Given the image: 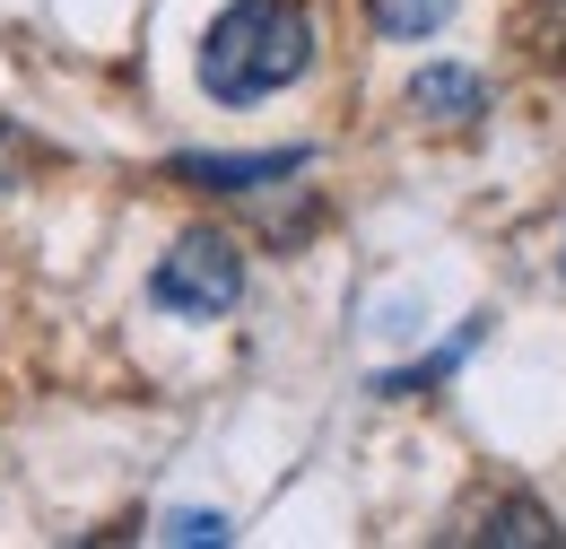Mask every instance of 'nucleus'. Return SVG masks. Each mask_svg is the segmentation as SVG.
<instances>
[{"label": "nucleus", "instance_id": "f257e3e1", "mask_svg": "<svg viewBox=\"0 0 566 549\" xmlns=\"http://www.w3.org/2000/svg\"><path fill=\"white\" fill-rule=\"evenodd\" d=\"M314 70V18L296 0H235L201 35V87L218 105H262Z\"/></svg>", "mask_w": 566, "mask_h": 549}, {"label": "nucleus", "instance_id": "f03ea898", "mask_svg": "<svg viewBox=\"0 0 566 549\" xmlns=\"http://www.w3.org/2000/svg\"><path fill=\"white\" fill-rule=\"evenodd\" d=\"M148 297H157V314L218 323V314L244 297V253H235L227 236H210V227H192V236H175L166 262L148 271Z\"/></svg>", "mask_w": 566, "mask_h": 549}, {"label": "nucleus", "instance_id": "7ed1b4c3", "mask_svg": "<svg viewBox=\"0 0 566 549\" xmlns=\"http://www.w3.org/2000/svg\"><path fill=\"white\" fill-rule=\"evenodd\" d=\"M280 175H305V148H262V157H175V184L201 193H262Z\"/></svg>", "mask_w": 566, "mask_h": 549}, {"label": "nucleus", "instance_id": "20e7f679", "mask_svg": "<svg viewBox=\"0 0 566 549\" xmlns=\"http://www.w3.org/2000/svg\"><path fill=\"white\" fill-rule=\"evenodd\" d=\"M480 105H489V87H480V70H419L410 79V114L436 123V132H462V123H480Z\"/></svg>", "mask_w": 566, "mask_h": 549}, {"label": "nucleus", "instance_id": "39448f33", "mask_svg": "<svg viewBox=\"0 0 566 549\" xmlns=\"http://www.w3.org/2000/svg\"><path fill=\"white\" fill-rule=\"evenodd\" d=\"M471 541H489V549H549V541H566L558 524H549V506H532V497H496L489 515L471 524Z\"/></svg>", "mask_w": 566, "mask_h": 549}, {"label": "nucleus", "instance_id": "423d86ee", "mask_svg": "<svg viewBox=\"0 0 566 549\" xmlns=\"http://www.w3.org/2000/svg\"><path fill=\"white\" fill-rule=\"evenodd\" d=\"M453 9H462V0H366V18H375L384 35H401V44H410V35H436Z\"/></svg>", "mask_w": 566, "mask_h": 549}, {"label": "nucleus", "instance_id": "0eeeda50", "mask_svg": "<svg viewBox=\"0 0 566 549\" xmlns=\"http://www.w3.org/2000/svg\"><path fill=\"white\" fill-rule=\"evenodd\" d=\"M471 349H480V323H462V332L436 349L427 366H410V375H375V393H427V384H444V375H453V366H462Z\"/></svg>", "mask_w": 566, "mask_h": 549}, {"label": "nucleus", "instance_id": "6e6552de", "mask_svg": "<svg viewBox=\"0 0 566 549\" xmlns=\"http://www.w3.org/2000/svg\"><path fill=\"white\" fill-rule=\"evenodd\" d=\"M166 541L210 549V541H227V515H166Z\"/></svg>", "mask_w": 566, "mask_h": 549}, {"label": "nucleus", "instance_id": "1a4fd4ad", "mask_svg": "<svg viewBox=\"0 0 566 549\" xmlns=\"http://www.w3.org/2000/svg\"><path fill=\"white\" fill-rule=\"evenodd\" d=\"M18 166H27V139H18V132H9V123H0V193L18 184Z\"/></svg>", "mask_w": 566, "mask_h": 549}, {"label": "nucleus", "instance_id": "9d476101", "mask_svg": "<svg viewBox=\"0 0 566 549\" xmlns=\"http://www.w3.org/2000/svg\"><path fill=\"white\" fill-rule=\"evenodd\" d=\"M558 253H566V245H558Z\"/></svg>", "mask_w": 566, "mask_h": 549}]
</instances>
